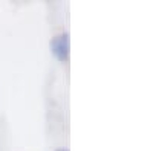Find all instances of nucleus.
Instances as JSON below:
<instances>
[{"mask_svg": "<svg viewBox=\"0 0 153 151\" xmlns=\"http://www.w3.org/2000/svg\"><path fill=\"white\" fill-rule=\"evenodd\" d=\"M51 52L52 55L61 61V63H66L69 60V52H71V43H69V34L68 32H63L57 37H54L51 40Z\"/></svg>", "mask_w": 153, "mask_h": 151, "instance_id": "obj_1", "label": "nucleus"}, {"mask_svg": "<svg viewBox=\"0 0 153 151\" xmlns=\"http://www.w3.org/2000/svg\"><path fill=\"white\" fill-rule=\"evenodd\" d=\"M55 151H69V150H68V148H57Z\"/></svg>", "mask_w": 153, "mask_h": 151, "instance_id": "obj_2", "label": "nucleus"}]
</instances>
